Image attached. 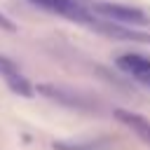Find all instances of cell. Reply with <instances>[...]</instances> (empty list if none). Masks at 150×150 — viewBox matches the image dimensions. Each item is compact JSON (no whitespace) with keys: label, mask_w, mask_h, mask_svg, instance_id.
Returning <instances> with one entry per match:
<instances>
[{"label":"cell","mask_w":150,"mask_h":150,"mask_svg":"<svg viewBox=\"0 0 150 150\" xmlns=\"http://www.w3.org/2000/svg\"><path fill=\"white\" fill-rule=\"evenodd\" d=\"M35 91L63 108H70V110H80V112H94L98 108V101L91 98L89 94H82L77 89H70V87H63V84H54V82H42L35 87Z\"/></svg>","instance_id":"obj_1"},{"label":"cell","mask_w":150,"mask_h":150,"mask_svg":"<svg viewBox=\"0 0 150 150\" xmlns=\"http://www.w3.org/2000/svg\"><path fill=\"white\" fill-rule=\"evenodd\" d=\"M89 9L101 16V19H108L112 23H120V26H129V28H136V26H145L150 19L143 9L138 7H129V5H120V2H94L89 5Z\"/></svg>","instance_id":"obj_2"},{"label":"cell","mask_w":150,"mask_h":150,"mask_svg":"<svg viewBox=\"0 0 150 150\" xmlns=\"http://www.w3.org/2000/svg\"><path fill=\"white\" fill-rule=\"evenodd\" d=\"M33 7L38 9H45V12H52V14H59L73 23H82V26H91L96 14L82 2V0H28Z\"/></svg>","instance_id":"obj_3"},{"label":"cell","mask_w":150,"mask_h":150,"mask_svg":"<svg viewBox=\"0 0 150 150\" xmlns=\"http://www.w3.org/2000/svg\"><path fill=\"white\" fill-rule=\"evenodd\" d=\"M89 28L96 30V33H101V35H105V38H112V40L150 45V33H143V30L129 28V26H120V23H112V21H108V19H101V16H96Z\"/></svg>","instance_id":"obj_4"},{"label":"cell","mask_w":150,"mask_h":150,"mask_svg":"<svg viewBox=\"0 0 150 150\" xmlns=\"http://www.w3.org/2000/svg\"><path fill=\"white\" fill-rule=\"evenodd\" d=\"M0 77L7 82V87L14 91V94H19V96H26V98H30L33 94H35V89H33V84L21 75V70H19V66L9 59V56H5V54H0Z\"/></svg>","instance_id":"obj_5"},{"label":"cell","mask_w":150,"mask_h":150,"mask_svg":"<svg viewBox=\"0 0 150 150\" xmlns=\"http://www.w3.org/2000/svg\"><path fill=\"white\" fill-rule=\"evenodd\" d=\"M115 66L131 77H141L145 73H150V56L138 54V52H127V54L115 56Z\"/></svg>","instance_id":"obj_6"},{"label":"cell","mask_w":150,"mask_h":150,"mask_svg":"<svg viewBox=\"0 0 150 150\" xmlns=\"http://www.w3.org/2000/svg\"><path fill=\"white\" fill-rule=\"evenodd\" d=\"M112 115H115L117 122H122V124L129 127L136 136H141L145 143H150V120H145L143 115L131 112V110H127V108H115Z\"/></svg>","instance_id":"obj_7"},{"label":"cell","mask_w":150,"mask_h":150,"mask_svg":"<svg viewBox=\"0 0 150 150\" xmlns=\"http://www.w3.org/2000/svg\"><path fill=\"white\" fill-rule=\"evenodd\" d=\"M54 150H108V138H68V141H54Z\"/></svg>","instance_id":"obj_8"},{"label":"cell","mask_w":150,"mask_h":150,"mask_svg":"<svg viewBox=\"0 0 150 150\" xmlns=\"http://www.w3.org/2000/svg\"><path fill=\"white\" fill-rule=\"evenodd\" d=\"M0 30H16L14 21H12V19H7L2 12H0Z\"/></svg>","instance_id":"obj_9"},{"label":"cell","mask_w":150,"mask_h":150,"mask_svg":"<svg viewBox=\"0 0 150 150\" xmlns=\"http://www.w3.org/2000/svg\"><path fill=\"white\" fill-rule=\"evenodd\" d=\"M136 80H138L143 87H148V89H150V73H145V75H141V77H136Z\"/></svg>","instance_id":"obj_10"}]
</instances>
